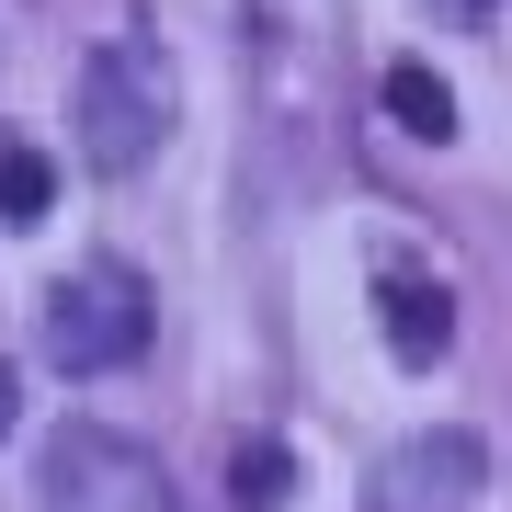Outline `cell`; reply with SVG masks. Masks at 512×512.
Here are the masks:
<instances>
[{
    "label": "cell",
    "mask_w": 512,
    "mask_h": 512,
    "mask_svg": "<svg viewBox=\"0 0 512 512\" xmlns=\"http://www.w3.org/2000/svg\"><path fill=\"white\" fill-rule=\"evenodd\" d=\"M80 160L103 171V183H126V171H148L171 148V126H183V69H171L160 35H103L92 57H80Z\"/></svg>",
    "instance_id": "cell-1"
},
{
    "label": "cell",
    "mask_w": 512,
    "mask_h": 512,
    "mask_svg": "<svg viewBox=\"0 0 512 512\" xmlns=\"http://www.w3.org/2000/svg\"><path fill=\"white\" fill-rule=\"evenodd\" d=\"M35 342H46V365H69V376L137 365L148 353V285H137V262H80V274H57Z\"/></svg>",
    "instance_id": "cell-2"
},
{
    "label": "cell",
    "mask_w": 512,
    "mask_h": 512,
    "mask_svg": "<svg viewBox=\"0 0 512 512\" xmlns=\"http://www.w3.org/2000/svg\"><path fill=\"white\" fill-rule=\"evenodd\" d=\"M46 501L57 512H194L171 490V467L148 456V444L103 433V421H69V433L46 444Z\"/></svg>",
    "instance_id": "cell-3"
},
{
    "label": "cell",
    "mask_w": 512,
    "mask_h": 512,
    "mask_svg": "<svg viewBox=\"0 0 512 512\" xmlns=\"http://www.w3.org/2000/svg\"><path fill=\"white\" fill-rule=\"evenodd\" d=\"M478 478H490V444H478V433H410L399 456H387V501L433 512V501H467Z\"/></svg>",
    "instance_id": "cell-4"
},
{
    "label": "cell",
    "mask_w": 512,
    "mask_h": 512,
    "mask_svg": "<svg viewBox=\"0 0 512 512\" xmlns=\"http://www.w3.org/2000/svg\"><path fill=\"white\" fill-rule=\"evenodd\" d=\"M376 308H387V353H399V365H444V353H456V296L433 274H399V262H387Z\"/></svg>",
    "instance_id": "cell-5"
},
{
    "label": "cell",
    "mask_w": 512,
    "mask_h": 512,
    "mask_svg": "<svg viewBox=\"0 0 512 512\" xmlns=\"http://www.w3.org/2000/svg\"><path fill=\"white\" fill-rule=\"evenodd\" d=\"M387 114H399V137H421V148L456 137V92H444L421 57H399V69H387Z\"/></svg>",
    "instance_id": "cell-6"
},
{
    "label": "cell",
    "mask_w": 512,
    "mask_h": 512,
    "mask_svg": "<svg viewBox=\"0 0 512 512\" xmlns=\"http://www.w3.org/2000/svg\"><path fill=\"white\" fill-rule=\"evenodd\" d=\"M57 205V160L46 148H0V228H35Z\"/></svg>",
    "instance_id": "cell-7"
},
{
    "label": "cell",
    "mask_w": 512,
    "mask_h": 512,
    "mask_svg": "<svg viewBox=\"0 0 512 512\" xmlns=\"http://www.w3.org/2000/svg\"><path fill=\"white\" fill-rule=\"evenodd\" d=\"M285 478H296V456L262 433V444H239V456H228V501H239V512H274V501H285Z\"/></svg>",
    "instance_id": "cell-8"
},
{
    "label": "cell",
    "mask_w": 512,
    "mask_h": 512,
    "mask_svg": "<svg viewBox=\"0 0 512 512\" xmlns=\"http://www.w3.org/2000/svg\"><path fill=\"white\" fill-rule=\"evenodd\" d=\"M490 12H501V0H433V23H456V35H478Z\"/></svg>",
    "instance_id": "cell-9"
},
{
    "label": "cell",
    "mask_w": 512,
    "mask_h": 512,
    "mask_svg": "<svg viewBox=\"0 0 512 512\" xmlns=\"http://www.w3.org/2000/svg\"><path fill=\"white\" fill-rule=\"evenodd\" d=\"M0 433H12V376H0Z\"/></svg>",
    "instance_id": "cell-10"
}]
</instances>
